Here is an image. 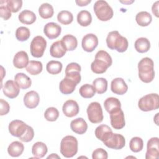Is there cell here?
I'll list each match as a JSON object with an SVG mask.
<instances>
[{
    "mask_svg": "<svg viewBox=\"0 0 159 159\" xmlns=\"http://www.w3.org/2000/svg\"><path fill=\"white\" fill-rule=\"evenodd\" d=\"M112 63L111 55L106 51L101 50L96 53L95 59L91 64V69L94 73L102 74L106 71Z\"/></svg>",
    "mask_w": 159,
    "mask_h": 159,
    "instance_id": "1",
    "label": "cell"
},
{
    "mask_svg": "<svg viewBox=\"0 0 159 159\" xmlns=\"http://www.w3.org/2000/svg\"><path fill=\"white\" fill-rule=\"evenodd\" d=\"M139 77L140 80L145 83L152 82L155 77L154 63L153 60L145 57L140 60L138 63Z\"/></svg>",
    "mask_w": 159,
    "mask_h": 159,
    "instance_id": "2",
    "label": "cell"
},
{
    "mask_svg": "<svg viewBox=\"0 0 159 159\" xmlns=\"http://www.w3.org/2000/svg\"><path fill=\"white\" fill-rule=\"evenodd\" d=\"M106 43L109 48L116 50L120 53L126 51L129 45L127 39L122 36L117 30H114L108 34Z\"/></svg>",
    "mask_w": 159,
    "mask_h": 159,
    "instance_id": "3",
    "label": "cell"
},
{
    "mask_svg": "<svg viewBox=\"0 0 159 159\" xmlns=\"http://www.w3.org/2000/svg\"><path fill=\"white\" fill-rule=\"evenodd\" d=\"M60 152L66 158H71L78 152V140L72 135L64 137L60 143Z\"/></svg>",
    "mask_w": 159,
    "mask_h": 159,
    "instance_id": "4",
    "label": "cell"
},
{
    "mask_svg": "<svg viewBox=\"0 0 159 159\" xmlns=\"http://www.w3.org/2000/svg\"><path fill=\"white\" fill-rule=\"evenodd\" d=\"M93 9L96 17L101 21H107L113 17V10L106 1H97L94 4Z\"/></svg>",
    "mask_w": 159,
    "mask_h": 159,
    "instance_id": "5",
    "label": "cell"
},
{
    "mask_svg": "<svg viewBox=\"0 0 159 159\" xmlns=\"http://www.w3.org/2000/svg\"><path fill=\"white\" fill-rule=\"evenodd\" d=\"M139 108L144 112L158 109L159 107V97L157 93H151L142 97L138 102Z\"/></svg>",
    "mask_w": 159,
    "mask_h": 159,
    "instance_id": "6",
    "label": "cell"
},
{
    "mask_svg": "<svg viewBox=\"0 0 159 159\" xmlns=\"http://www.w3.org/2000/svg\"><path fill=\"white\" fill-rule=\"evenodd\" d=\"M87 114L89 120L93 124H98L103 120V113L101 104L98 102H93L88 106Z\"/></svg>",
    "mask_w": 159,
    "mask_h": 159,
    "instance_id": "7",
    "label": "cell"
},
{
    "mask_svg": "<svg viewBox=\"0 0 159 159\" xmlns=\"http://www.w3.org/2000/svg\"><path fill=\"white\" fill-rule=\"evenodd\" d=\"M46 47V40L42 36H36L32 39V40L30 42V53L34 57H42L43 55Z\"/></svg>",
    "mask_w": 159,
    "mask_h": 159,
    "instance_id": "8",
    "label": "cell"
},
{
    "mask_svg": "<svg viewBox=\"0 0 159 159\" xmlns=\"http://www.w3.org/2000/svg\"><path fill=\"white\" fill-rule=\"evenodd\" d=\"M109 114L111 124L114 129L119 130L124 127L125 125V117L124 112L122 111L121 108L111 112V113H109Z\"/></svg>",
    "mask_w": 159,
    "mask_h": 159,
    "instance_id": "9",
    "label": "cell"
},
{
    "mask_svg": "<svg viewBox=\"0 0 159 159\" xmlns=\"http://www.w3.org/2000/svg\"><path fill=\"white\" fill-rule=\"evenodd\" d=\"M159 154V139L158 137H152L148 140L147 144L146 159H157Z\"/></svg>",
    "mask_w": 159,
    "mask_h": 159,
    "instance_id": "10",
    "label": "cell"
},
{
    "mask_svg": "<svg viewBox=\"0 0 159 159\" xmlns=\"http://www.w3.org/2000/svg\"><path fill=\"white\" fill-rule=\"evenodd\" d=\"M103 143L109 148L120 150L125 146V139L122 135L113 133L111 137L108 140L103 142Z\"/></svg>",
    "mask_w": 159,
    "mask_h": 159,
    "instance_id": "11",
    "label": "cell"
},
{
    "mask_svg": "<svg viewBox=\"0 0 159 159\" xmlns=\"http://www.w3.org/2000/svg\"><path fill=\"white\" fill-rule=\"evenodd\" d=\"M27 126L28 125L22 120H14L9 123L8 129L12 136L19 138L25 132Z\"/></svg>",
    "mask_w": 159,
    "mask_h": 159,
    "instance_id": "12",
    "label": "cell"
},
{
    "mask_svg": "<svg viewBox=\"0 0 159 159\" xmlns=\"http://www.w3.org/2000/svg\"><path fill=\"white\" fill-rule=\"evenodd\" d=\"M78 84H79V83L74 79L65 76L60 83L59 89L62 94H70L75 91Z\"/></svg>",
    "mask_w": 159,
    "mask_h": 159,
    "instance_id": "13",
    "label": "cell"
},
{
    "mask_svg": "<svg viewBox=\"0 0 159 159\" xmlns=\"http://www.w3.org/2000/svg\"><path fill=\"white\" fill-rule=\"evenodd\" d=\"M98 45V39L94 34H88L82 39L81 45L83 49L87 52H93Z\"/></svg>",
    "mask_w": 159,
    "mask_h": 159,
    "instance_id": "14",
    "label": "cell"
},
{
    "mask_svg": "<svg viewBox=\"0 0 159 159\" xmlns=\"http://www.w3.org/2000/svg\"><path fill=\"white\" fill-rule=\"evenodd\" d=\"M62 111L65 116L73 117L78 114L80 108L76 101L73 99H69L63 104Z\"/></svg>",
    "mask_w": 159,
    "mask_h": 159,
    "instance_id": "15",
    "label": "cell"
},
{
    "mask_svg": "<svg viewBox=\"0 0 159 159\" xmlns=\"http://www.w3.org/2000/svg\"><path fill=\"white\" fill-rule=\"evenodd\" d=\"M2 91L6 96L10 99H14L19 95L20 88L15 81L10 80L7 81L4 84Z\"/></svg>",
    "mask_w": 159,
    "mask_h": 159,
    "instance_id": "16",
    "label": "cell"
},
{
    "mask_svg": "<svg viewBox=\"0 0 159 159\" xmlns=\"http://www.w3.org/2000/svg\"><path fill=\"white\" fill-rule=\"evenodd\" d=\"M61 27L55 22H48L46 24L43 28L45 35L50 39L57 38L61 34Z\"/></svg>",
    "mask_w": 159,
    "mask_h": 159,
    "instance_id": "17",
    "label": "cell"
},
{
    "mask_svg": "<svg viewBox=\"0 0 159 159\" xmlns=\"http://www.w3.org/2000/svg\"><path fill=\"white\" fill-rule=\"evenodd\" d=\"M111 89L116 94L122 95L127 91L128 86L122 78H116L111 81Z\"/></svg>",
    "mask_w": 159,
    "mask_h": 159,
    "instance_id": "18",
    "label": "cell"
},
{
    "mask_svg": "<svg viewBox=\"0 0 159 159\" xmlns=\"http://www.w3.org/2000/svg\"><path fill=\"white\" fill-rule=\"evenodd\" d=\"M39 95L35 91H30L27 92L24 97V105L29 109L35 108L39 105Z\"/></svg>",
    "mask_w": 159,
    "mask_h": 159,
    "instance_id": "19",
    "label": "cell"
},
{
    "mask_svg": "<svg viewBox=\"0 0 159 159\" xmlns=\"http://www.w3.org/2000/svg\"><path fill=\"white\" fill-rule=\"evenodd\" d=\"M94 134L96 138L103 142L108 140L111 137L113 132L112 129L108 125L102 124L96 127Z\"/></svg>",
    "mask_w": 159,
    "mask_h": 159,
    "instance_id": "20",
    "label": "cell"
},
{
    "mask_svg": "<svg viewBox=\"0 0 159 159\" xmlns=\"http://www.w3.org/2000/svg\"><path fill=\"white\" fill-rule=\"evenodd\" d=\"M29 62V57L27 52L25 51L18 52L16 53L13 58V65L18 69L26 67Z\"/></svg>",
    "mask_w": 159,
    "mask_h": 159,
    "instance_id": "21",
    "label": "cell"
},
{
    "mask_svg": "<svg viewBox=\"0 0 159 159\" xmlns=\"http://www.w3.org/2000/svg\"><path fill=\"white\" fill-rule=\"evenodd\" d=\"M70 127L73 132L81 135L86 132L88 129V124L84 119L78 117L71 122Z\"/></svg>",
    "mask_w": 159,
    "mask_h": 159,
    "instance_id": "22",
    "label": "cell"
},
{
    "mask_svg": "<svg viewBox=\"0 0 159 159\" xmlns=\"http://www.w3.org/2000/svg\"><path fill=\"white\" fill-rule=\"evenodd\" d=\"M66 49L61 40L53 42L50 48V53L52 57L61 58L66 52Z\"/></svg>",
    "mask_w": 159,
    "mask_h": 159,
    "instance_id": "23",
    "label": "cell"
},
{
    "mask_svg": "<svg viewBox=\"0 0 159 159\" xmlns=\"http://www.w3.org/2000/svg\"><path fill=\"white\" fill-rule=\"evenodd\" d=\"M14 81L20 89H26L32 84L31 79L23 73H18L14 76Z\"/></svg>",
    "mask_w": 159,
    "mask_h": 159,
    "instance_id": "24",
    "label": "cell"
},
{
    "mask_svg": "<svg viewBox=\"0 0 159 159\" xmlns=\"http://www.w3.org/2000/svg\"><path fill=\"white\" fill-rule=\"evenodd\" d=\"M47 145L42 142H35L32 147V153L35 158H43L47 153Z\"/></svg>",
    "mask_w": 159,
    "mask_h": 159,
    "instance_id": "25",
    "label": "cell"
},
{
    "mask_svg": "<svg viewBox=\"0 0 159 159\" xmlns=\"http://www.w3.org/2000/svg\"><path fill=\"white\" fill-rule=\"evenodd\" d=\"M24 150V146L22 142L14 141L9 145L7 152L10 156L12 157H17L22 154Z\"/></svg>",
    "mask_w": 159,
    "mask_h": 159,
    "instance_id": "26",
    "label": "cell"
},
{
    "mask_svg": "<svg viewBox=\"0 0 159 159\" xmlns=\"http://www.w3.org/2000/svg\"><path fill=\"white\" fill-rule=\"evenodd\" d=\"M18 18L21 23L24 24L30 25L36 20V15L34 12L26 9L20 12Z\"/></svg>",
    "mask_w": 159,
    "mask_h": 159,
    "instance_id": "27",
    "label": "cell"
},
{
    "mask_svg": "<svg viewBox=\"0 0 159 159\" xmlns=\"http://www.w3.org/2000/svg\"><path fill=\"white\" fill-rule=\"evenodd\" d=\"M134 47L137 52L141 53H145L147 52L150 48V42L148 39L140 37L135 40Z\"/></svg>",
    "mask_w": 159,
    "mask_h": 159,
    "instance_id": "28",
    "label": "cell"
},
{
    "mask_svg": "<svg viewBox=\"0 0 159 159\" xmlns=\"http://www.w3.org/2000/svg\"><path fill=\"white\" fill-rule=\"evenodd\" d=\"M104 106L106 111L109 113L121 108V103L120 101L114 97H110L107 98L104 102Z\"/></svg>",
    "mask_w": 159,
    "mask_h": 159,
    "instance_id": "29",
    "label": "cell"
},
{
    "mask_svg": "<svg viewBox=\"0 0 159 159\" xmlns=\"http://www.w3.org/2000/svg\"><path fill=\"white\" fill-rule=\"evenodd\" d=\"M135 20L140 26L146 27L152 22V17L149 12L147 11H141L137 14Z\"/></svg>",
    "mask_w": 159,
    "mask_h": 159,
    "instance_id": "30",
    "label": "cell"
},
{
    "mask_svg": "<svg viewBox=\"0 0 159 159\" xmlns=\"http://www.w3.org/2000/svg\"><path fill=\"white\" fill-rule=\"evenodd\" d=\"M77 22L83 27H87L92 22V16L91 13L86 10L81 11L77 14Z\"/></svg>",
    "mask_w": 159,
    "mask_h": 159,
    "instance_id": "31",
    "label": "cell"
},
{
    "mask_svg": "<svg viewBox=\"0 0 159 159\" xmlns=\"http://www.w3.org/2000/svg\"><path fill=\"white\" fill-rule=\"evenodd\" d=\"M66 50L73 51L76 48L78 45L77 39L71 34H66L64 35L61 40Z\"/></svg>",
    "mask_w": 159,
    "mask_h": 159,
    "instance_id": "32",
    "label": "cell"
},
{
    "mask_svg": "<svg viewBox=\"0 0 159 159\" xmlns=\"http://www.w3.org/2000/svg\"><path fill=\"white\" fill-rule=\"evenodd\" d=\"M25 68L27 71L30 75H37L42 72L43 66L40 61L30 60Z\"/></svg>",
    "mask_w": 159,
    "mask_h": 159,
    "instance_id": "33",
    "label": "cell"
},
{
    "mask_svg": "<svg viewBox=\"0 0 159 159\" xmlns=\"http://www.w3.org/2000/svg\"><path fill=\"white\" fill-rule=\"evenodd\" d=\"M39 13L40 16L45 19L51 18L53 14L54 10L52 6L49 3H43L39 8Z\"/></svg>",
    "mask_w": 159,
    "mask_h": 159,
    "instance_id": "34",
    "label": "cell"
},
{
    "mask_svg": "<svg viewBox=\"0 0 159 159\" xmlns=\"http://www.w3.org/2000/svg\"><path fill=\"white\" fill-rule=\"evenodd\" d=\"M96 92L98 94H101L104 93L107 89V81L104 78H98L93 82Z\"/></svg>",
    "mask_w": 159,
    "mask_h": 159,
    "instance_id": "35",
    "label": "cell"
},
{
    "mask_svg": "<svg viewBox=\"0 0 159 159\" xmlns=\"http://www.w3.org/2000/svg\"><path fill=\"white\" fill-rule=\"evenodd\" d=\"M62 63L59 61L55 60L48 61L46 65L47 71L51 75H57L60 73L62 70Z\"/></svg>",
    "mask_w": 159,
    "mask_h": 159,
    "instance_id": "36",
    "label": "cell"
},
{
    "mask_svg": "<svg viewBox=\"0 0 159 159\" xmlns=\"http://www.w3.org/2000/svg\"><path fill=\"white\" fill-rule=\"evenodd\" d=\"M58 21L63 25H68L73 20V16L68 11H61L57 15Z\"/></svg>",
    "mask_w": 159,
    "mask_h": 159,
    "instance_id": "37",
    "label": "cell"
},
{
    "mask_svg": "<svg viewBox=\"0 0 159 159\" xmlns=\"http://www.w3.org/2000/svg\"><path fill=\"white\" fill-rule=\"evenodd\" d=\"M80 94L84 98H91L96 93L94 86L89 84H85L81 86L79 89Z\"/></svg>",
    "mask_w": 159,
    "mask_h": 159,
    "instance_id": "38",
    "label": "cell"
},
{
    "mask_svg": "<svg viewBox=\"0 0 159 159\" xmlns=\"http://www.w3.org/2000/svg\"><path fill=\"white\" fill-rule=\"evenodd\" d=\"M143 147V140L139 137H134L131 139L129 143V148L133 152H140Z\"/></svg>",
    "mask_w": 159,
    "mask_h": 159,
    "instance_id": "39",
    "label": "cell"
},
{
    "mask_svg": "<svg viewBox=\"0 0 159 159\" xmlns=\"http://www.w3.org/2000/svg\"><path fill=\"white\" fill-rule=\"evenodd\" d=\"M30 35V30L24 26L18 27L16 30V39L20 42H24L29 39Z\"/></svg>",
    "mask_w": 159,
    "mask_h": 159,
    "instance_id": "40",
    "label": "cell"
},
{
    "mask_svg": "<svg viewBox=\"0 0 159 159\" xmlns=\"http://www.w3.org/2000/svg\"><path fill=\"white\" fill-rule=\"evenodd\" d=\"M59 116V112L58 109L53 107H48L46 109L44 113L45 119L50 122L55 121Z\"/></svg>",
    "mask_w": 159,
    "mask_h": 159,
    "instance_id": "41",
    "label": "cell"
},
{
    "mask_svg": "<svg viewBox=\"0 0 159 159\" xmlns=\"http://www.w3.org/2000/svg\"><path fill=\"white\" fill-rule=\"evenodd\" d=\"M6 5L12 12H18L22 6V1L21 0H7Z\"/></svg>",
    "mask_w": 159,
    "mask_h": 159,
    "instance_id": "42",
    "label": "cell"
},
{
    "mask_svg": "<svg viewBox=\"0 0 159 159\" xmlns=\"http://www.w3.org/2000/svg\"><path fill=\"white\" fill-rule=\"evenodd\" d=\"M34 137V129H33V128L32 127L28 125L25 132L24 134L23 135L20 137L19 139L22 142H29L31 141L33 139Z\"/></svg>",
    "mask_w": 159,
    "mask_h": 159,
    "instance_id": "43",
    "label": "cell"
},
{
    "mask_svg": "<svg viewBox=\"0 0 159 159\" xmlns=\"http://www.w3.org/2000/svg\"><path fill=\"white\" fill-rule=\"evenodd\" d=\"M0 16L5 20H8L11 17V11L7 7L6 2V5L0 2Z\"/></svg>",
    "mask_w": 159,
    "mask_h": 159,
    "instance_id": "44",
    "label": "cell"
},
{
    "mask_svg": "<svg viewBox=\"0 0 159 159\" xmlns=\"http://www.w3.org/2000/svg\"><path fill=\"white\" fill-rule=\"evenodd\" d=\"M107 157L108 155L107 152L102 148H99L94 150L92 153L93 159H107Z\"/></svg>",
    "mask_w": 159,
    "mask_h": 159,
    "instance_id": "45",
    "label": "cell"
},
{
    "mask_svg": "<svg viewBox=\"0 0 159 159\" xmlns=\"http://www.w3.org/2000/svg\"><path fill=\"white\" fill-rule=\"evenodd\" d=\"M10 110L9 103L3 99H0V115L4 116L7 114Z\"/></svg>",
    "mask_w": 159,
    "mask_h": 159,
    "instance_id": "46",
    "label": "cell"
},
{
    "mask_svg": "<svg viewBox=\"0 0 159 159\" xmlns=\"http://www.w3.org/2000/svg\"><path fill=\"white\" fill-rule=\"evenodd\" d=\"M81 66L80 65L77 63H75V62H72L69 63L65 69V73L69 72V71H77L80 72L81 71Z\"/></svg>",
    "mask_w": 159,
    "mask_h": 159,
    "instance_id": "47",
    "label": "cell"
},
{
    "mask_svg": "<svg viewBox=\"0 0 159 159\" xmlns=\"http://www.w3.org/2000/svg\"><path fill=\"white\" fill-rule=\"evenodd\" d=\"M158 4H159V1H156L152 6V11L153 12V14L157 17H159V14H158Z\"/></svg>",
    "mask_w": 159,
    "mask_h": 159,
    "instance_id": "48",
    "label": "cell"
},
{
    "mask_svg": "<svg viewBox=\"0 0 159 159\" xmlns=\"http://www.w3.org/2000/svg\"><path fill=\"white\" fill-rule=\"evenodd\" d=\"M91 2V0H76L75 1V2L76 4L79 6H87L88 4H89Z\"/></svg>",
    "mask_w": 159,
    "mask_h": 159,
    "instance_id": "49",
    "label": "cell"
},
{
    "mask_svg": "<svg viewBox=\"0 0 159 159\" xmlns=\"http://www.w3.org/2000/svg\"><path fill=\"white\" fill-rule=\"evenodd\" d=\"M60 158V157L59 156H58L56 153H52L50 155H49L47 158Z\"/></svg>",
    "mask_w": 159,
    "mask_h": 159,
    "instance_id": "50",
    "label": "cell"
},
{
    "mask_svg": "<svg viewBox=\"0 0 159 159\" xmlns=\"http://www.w3.org/2000/svg\"><path fill=\"white\" fill-rule=\"evenodd\" d=\"M120 2H122V3H124V4H130V3H132L133 2H134V1H120Z\"/></svg>",
    "mask_w": 159,
    "mask_h": 159,
    "instance_id": "51",
    "label": "cell"
}]
</instances>
